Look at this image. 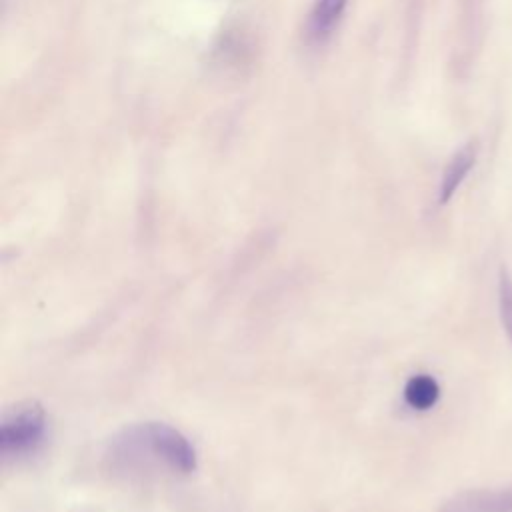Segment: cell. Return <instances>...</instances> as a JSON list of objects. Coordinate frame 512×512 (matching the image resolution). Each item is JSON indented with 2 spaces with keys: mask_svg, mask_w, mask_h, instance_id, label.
Masks as SVG:
<instances>
[{
  "mask_svg": "<svg viewBox=\"0 0 512 512\" xmlns=\"http://www.w3.org/2000/svg\"><path fill=\"white\" fill-rule=\"evenodd\" d=\"M348 0H316L310 16H308V24H306V36L312 44H324L334 28L338 26L344 8H346Z\"/></svg>",
  "mask_w": 512,
  "mask_h": 512,
  "instance_id": "277c9868",
  "label": "cell"
},
{
  "mask_svg": "<svg viewBox=\"0 0 512 512\" xmlns=\"http://www.w3.org/2000/svg\"><path fill=\"white\" fill-rule=\"evenodd\" d=\"M474 164H476V144L468 142L450 158V162L444 168L440 188H438L440 204H446L456 194V190L460 188V184L464 182V178L468 176Z\"/></svg>",
  "mask_w": 512,
  "mask_h": 512,
  "instance_id": "5b68a950",
  "label": "cell"
},
{
  "mask_svg": "<svg viewBox=\"0 0 512 512\" xmlns=\"http://www.w3.org/2000/svg\"><path fill=\"white\" fill-rule=\"evenodd\" d=\"M114 450L120 456H146L166 464L170 470L190 474L196 470V450L176 428L162 422H144L126 428L116 438Z\"/></svg>",
  "mask_w": 512,
  "mask_h": 512,
  "instance_id": "6da1fadb",
  "label": "cell"
},
{
  "mask_svg": "<svg viewBox=\"0 0 512 512\" xmlns=\"http://www.w3.org/2000/svg\"><path fill=\"white\" fill-rule=\"evenodd\" d=\"M440 398V386L430 374H416L404 386V400L414 410H430Z\"/></svg>",
  "mask_w": 512,
  "mask_h": 512,
  "instance_id": "8992f818",
  "label": "cell"
},
{
  "mask_svg": "<svg viewBox=\"0 0 512 512\" xmlns=\"http://www.w3.org/2000/svg\"><path fill=\"white\" fill-rule=\"evenodd\" d=\"M438 512H512V482L502 488L460 492L446 500Z\"/></svg>",
  "mask_w": 512,
  "mask_h": 512,
  "instance_id": "3957f363",
  "label": "cell"
},
{
  "mask_svg": "<svg viewBox=\"0 0 512 512\" xmlns=\"http://www.w3.org/2000/svg\"><path fill=\"white\" fill-rule=\"evenodd\" d=\"M46 434V414L42 406L30 402L14 408L0 424V450L6 456H18L34 450Z\"/></svg>",
  "mask_w": 512,
  "mask_h": 512,
  "instance_id": "7a4b0ae2",
  "label": "cell"
},
{
  "mask_svg": "<svg viewBox=\"0 0 512 512\" xmlns=\"http://www.w3.org/2000/svg\"><path fill=\"white\" fill-rule=\"evenodd\" d=\"M498 310L502 318V326L512 342V276L502 266L498 276Z\"/></svg>",
  "mask_w": 512,
  "mask_h": 512,
  "instance_id": "52a82bcc",
  "label": "cell"
}]
</instances>
